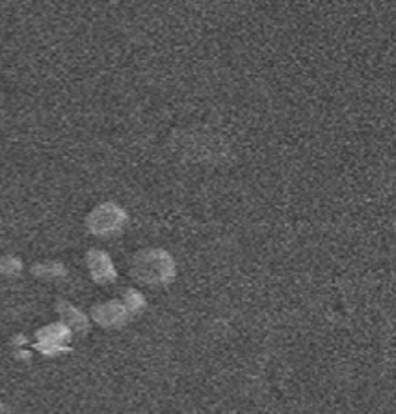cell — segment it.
<instances>
[{"label": "cell", "mask_w": 396, "mask_h": 414, "mask_svg": "<svg viewBox=\"0 0 396 414\" xmlns=\"http://www.w3.org/2000/svg\"><path fill=\"white\" fill-rule=\"evenodd\" d=\"M138 276L147 283L169 282L173 275V264L166 252L149 251L147 256H140V265L137 267Z\"/></svg>", "instance_id": "cell-1"}, {"label": "cell", "mask_w": 396, "mask_h": 414, "mask_svg": "<svg viewBox=\"0 0 396 414\" xmlns=\"http://www.w3.org/2000/svg\"><path fill=\"white\" fill-rule=\"evenodd\" d=\"M122 220H124L122 209L114 207L113 204H106L93 211V215H91V227L95 229V231H113V229L120 227Z\"/></svg>", "instance_id": "cell-2"}]
</instances>
